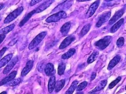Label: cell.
Returning <instances> with one entry per match:
<instances>
[{
    "mask_svg": "<svg viewBox=\"0 0 126 94\" xmlns=\"http://www.w3.org/2000/svg\"><path fill=\"white\" fill-rule=\"evenodd\" d=\"M100 2V0H97L90 6L86 14L87 17L89 18L93 15L99 6Z\"/></svg>",
    "mask_w": 126,
    "mask_h": 94,
    "instance_id": "cell-6",
    "label": "cell"
},
{
    "mask_svg": "<svg viewBox=\"0 0 126 94\" xmlns=\"http://www.w3.org/2000/svg\"><path fill=\"white\" fill-rule=\"evenodd\" d=\"M7 50V48L6 47H4L0 51V60L2 56L4 54V53Z\"/></svg>",
    "mask_w": 126,
    "mask_h": 94,
    "instance_id": "cell-35",
    "label": "cell"
},
{
    "mask_svg": "<svg viewBox=\"0 0 126 94\" xmlns=\"http://www.w3.org/2000/svg\"><path fill=\"white\" fill-rule=\"evenodd\" d=\"M96 77V74L95 72H93L92 74V75L91 77V80L92 81L93 80L95 79V77Z\"/></svg>",
    "mask_w": 126,
    "mask_h": 94,
    "instance_id": "cell-38",
    "label": "cell"
},
{
    "mask_svg": "<svg viewBox=\"0 0 126 94\" xmlns=\"http://www.w3.org/2000/svg\"><path fill=\"white\" fill-rule=\"evenodd\" d=\"M0 94H7V92L6 91H3Z\"/></svg>",
    "mask_w": 126,
    "mask_h": 94,
    "instance_id": "cell-41",
    "label": "cell"
},
{
    "mask_svg": "<svg viewBox=\"0 0 126 94\" xmlns=\"http://www.w3.org/2000/svg\"><path fill=\"white\" fill-rule=\"evenodd\" d=\"M66 68V64L63 62L59 63L58 69V74L59 75H62L63 74Z\"/></svg>",
    "mask_w": 126,
    "mask_h": 94,
    "instance_id": "cell-29",
    "label": "cell"
},
{
    "mask_svg": "<svg viewBox=\"0 0 126 94\" xmlns=\"http://www.w3.org/2000/svg\"><path fill=\"white\" fill-rule=\"evenodd\" d=\"M87 85V82L86 81H84L83 82L81 83L80 84H79L78 87H77V91H81L83 90L86 87Z\"/></svg>",
    "mask_w": 126,
    "mask_h": 94,
    "instance_id": "cell-31",
    "label": "cell"
},
{
    "mask_svg": "<svg viewBox=\"0 0 126 94\" xmlns=\"http://www.w3.org/2000/svg\"></svg>",
    "mask_w": 126,
    "mask_h": 94,
    "instance_id": "cell-46",
    "label": "cell"
},
{
    "mask_svg": "<svg viewBox=\"0 0 126 94\" xmlns=\"http://www.w3.org/2000/svg\"><path fill=\"white\" fill-rule=\"evenodd\" d=\"M121 60V57L120 55H117L110 62L109 65L107 67L108 70H111L116 65L120 62Z\"/></svg>",
    "mask_w": 126,
    "mask_h": 94,
    "instance_id": "cell-15",
    "label": "cell"
},
{
    "mask_svg": "<svg viewBox=\"0 0 126 94\" xmlns=\"http://www.w3.org/2000/svg\"></svg>",
    "mask_w": 126,
    "mask_h": 94,
    "instance_id": "cell-47",
    "label": "cell"
},
{
    "mask_svg": "<svg viewBox=\"0 0 126 94\" xmlns=\"http://www.w3.org/2000/svg\"><path fill=\"white\" fill-rule=\"evenodd\" d=\"M107 83V80H102V81L100 82L99 84L93 90L90 92L89 94H93V93H95V92H97L101 91L102 89H104V88L106 87Z\"/></svg>",
    "mask_w": 126,
    "mask_h": 94,
    "instance_id": "cell-14",
    "label": "cell"
},
{
    "mask_svg": "<svg viewBox=\"0 0 126 94\" xmlns=\"http://www.w3.org/2000/svg\"><path fill=\"white\" fill-rule=\"evenodd\" d=\"M111 16V12H105L103 13L100 16L98 21L96 23V27H100L104 23L107 22L110 18Z\"/></svg>",
    "mask_w": 126,
    "mask_h": 94,
    "instance_id": "cell-5",
    "label": "cell"
},
{
    "mask_svg": "<svg viewBox=\"0 0 126 94\" xmlns=\"http://www.w3.org/2000/svg\"><path fill=\"white\" fill-rule=\"evenodd\" d=\"M17 72L15 71L11 72L8 76L4 78L0 82V86L3 85L7 83L11 80H12L16 77L17 75Z\"/></svg>",
    "mask_w": 126,
    "mask_h": 94,
    "instance_id": "cell-11",
    "label": "cell"
},
{
    "mask_svg": "<svg viewBox=\"0 0 126 94\" xmlns=\"http://www.w3.org/2000/svg\"></svg>",
    "mask_w": 126,
    "mask_h": 94,
    "instance_id": "cell-48",
    "label": "cell"
},
{
    "mask_svg": "<svg viewBox=\"0 0 126 94\" xmlns=\"http://www.w3.org/2000/svg\"><path fill=\"white\" fill-rule=\"evenodd\" d=\"M111 40V36H105L102 39L95 42L94 44L95 46L99 49L103 50L109 46Z\"/></svg>",
    "mask_w": 126,
    "mask_h": 94,
    "instance_id": "cell-3",
    "label": "cell"
},
{
    "mask_svg": "<svg viewBox=\"0 0 126 94\" xmlns=\"http://www.w3.org/2000/svg\"><path fill=\"white\" fill-rule=\"evenodd\" d=\"M35 13H36L35 10H34L31 11L29 13H28V14L27 15H26V16L24 17V18L20 22L19 24V26L21 27L24 26V24L30 19V18L32 17V16Z\"/></svg>",
    "mask_w": 126,
    "mask_h": 94,
    "instance_id": "cell-21",
    "label": "cell"
},
{
    "mask_svg": "<svg viewBox=\"0 0 126 94\" xmlns=\"http://www.w3.org/2000/svg\"><path fill=\"white\" fill-rule=\"evenodd\" d=\"M71 26V23L69 21L65 23L62 26L61 28L60 31L63 35L65 36L68 34Z\"/></svg>",
    "mask_w": 126,
    "mask_h": 94,
    "instance_id": "cell-18",
    "label": "cell"
},
{
    "mask_svg": "<svg viewBox=\"0 0 126 94\" xmlns=\"http://www.w3.org/2000/svg\"><path fill=\"white\" fill-rule=\"evenodd\" d=\"M124 18H121L120 20L118 21L110 29V32L112 33L116 32L122 26V24L124 23Z\"/></svg>",
    "mask_w": 126,
    "mask_h": 94,
    "instance_id": "cell-20",
    "label": "cell"
},
{
    "mask_svg": "<svg viewBox=\"0 0 126 94\" xmlns=\"http://www.w3.org/2000/svg\"><path fill=\"white\" fill-rule=\"evenodd\" d=\"M15 26V25L14 24H10L8 26L4 27V28H3V29L1 30H0V33H1V34H3L4 35L8 34V33L12 31L14 29Z\"/></svg>",
    "mask_w": 126,
    "mask_h": 94,
    "instance_id": "cell-24",
    "label": "cell"
},
{
    "mask_svg": "<svg viewBox=\"0 0 126 94\" xmlns=\"http://www.w3.org/2000/svg\"><path fill=\"white\" fill-rule=\"evenodd\" d=\"M47 34V32L46 31L42 32L38 34L30 44L29 46V49L30 50H32L37 46L44 39L45 37L46 36Z\"/></svg>",
    "mask_w": 126,
    "mask_h": 94,
    "instance_id": "cell-2",
    "label": "cell"
},
{
    "mask_svg": "<svg viewBox=\"0 0 126 94\" xmlns=\"http://www.w3.org/2000/svg\"><path fill=\"white\" fill-rule=\"evenodd\" d=\"M54 71V65L51 63H49L46 65L45 68V72L47 76L52 75Z\"/></svg>",
    "mask_w": 126,
    "mask_h": 94,
    "instance_id": "cell-19",
    "label": "cell"
},
{
    "mask_svg": "<svg viewBox=\"0 0 126 94\" xmlns=\"http://www.w3.org/2000/svg\"><path fill=\"white\" fill-rule=\"evenodd\" d=\"M6 37V35L3 34H0V44L1 43Z\"/></svg>",
    "mask_w": 126,
    "mask_h": 94,
    "instance_id": "cell-37",
    "label": "cell"
},
{
    "mask_svg": "<svg viewBox=\"0 0 126 94\" xmlns=\"http://www.w3.org/2000/svg\"><path fill=\"white\" fill-rule=\"evenodd\" d=\"M65 83V81L64 79H62L58 81L55 86V92H58L62 90L64 86Z\"/></svg>",
    "mask_w": 126,
    "mask_h": 94,
    "instance_id": "cell-28",
    "label": "cell"
},
{
    "mask_svg": "<svg viewBox=\"0 0 126 94\" xmlns=\"http://www.w3.org/2000/svg\"><path fill=\"white\" fill-rule=\"evenodd\" d=\"M77 0L79 1H86L91 0Z\"/></svg>",
    "mask_w": 126,
    "mask_h": 94,
    "instance_id": "cell-40",
    "label": "cell"
},
{
    "mask_svg": "<svg viewBox=\"0 0 126 94\" xmlns=\"http://www.w3.org/2000/svg\"><path fill=\"white\" fill-rule=\"evenodd\" d=\"M124 11L125 10L124 9H121L117 11L109 21V24L110 25H112L115 23L118 19H120L123 16L124 13Z\"/></svg>",
    "mask_w": 126,
    "mask_h": 94,
    "instance_id": "cell-9",
    "label": "cell"
},
{
    "mask_svg": "<svg viewBox=\"0 0 126 94\" xmlns=\"http://www.w3.org/2000/svg\"><path fill=\"white\" fill-rule=\"evenodd\" d=\"M78 81L76 80L73 81L72 83V84L69 89L65 93V94H73L74 91L77 88V85L78 84Z\"/></svg>",
    "mask_w": 126,
    "mask_h": 94,
    "instance_id": "cell-23",
    "label": "cell"
},
{
    "mask_svg": "<svg viewBox=\"0 0 126 94\" xmlns=\"http://www.w3.org/2000/svg\"><path fill=\"white\" fill-rule=\"evenodd\" d=\"M17 40L16 38H15V39H13V40H12L9 43V44H8V45L10 46H13V45H15V44H16V43H17Z\"/></svg>",
    "mask_w": 126,
    "mask_h": 94,
    "instance_id": "cell-36",
    "label": "cell"
},
{
    "mask_svg": "<svg viewBox=\"0 0 126 94\" xmlns=\"http://www.w3.org/2000/svg\"><path fill=\"white\" fill-rule=\"evenodd\" d=\"M44 64L43 63H40V65H38V69L40 72H42L43 71L44 69Z\"/></svg>",
    "mask_w": 126,
    "mask_h": 94,
    "instance_id": "cell-33",
    "label": "cell"
},
{
    "mask_svg": "<svg viewBox=\"0 0 126 94\" xmlns=\"http://www.w3.org/2000/svg\"><path fill=\"white\" fill-rule=\"evenodd\" d=\"M42 0H31L30 2V6H34Z\"/></svg>",
    "mask_w": 126,
    "mask_h": 94,
    "instance_id": "cell-34",
    "label": "cell"
},
{
    "mask_svg": "<svg viewBox=\"0 0 126 94\" xmlns=\"http://www.w3.org/2000/svg\"><path fill=\"white\" fill-rule=\"evenodd\" d=\"M98 55H99V52L97 51L93 52L88 58L87 61V63L90 64L94 62L97 58Z\"/></svg>",
    "mask_w": 126,
    "mask_h": 94,
    "instance_id": "cell-26",
    "label": "cell"
},
{
    "mask_svg": "<svg viewBox=\"0 0 126 94\" xmlns=\"http://www.w3.org/2000/svg\"><path fill=\"white\" fill-rule=\"evenodd\" d=\"M125 89H126V88H125Z\"/></svg>",
    "mask_w": 126,
    "mask_h": 94,
    "instance_id": "cell-45",
    "label": "cell"
},
{
    "mask_svg": "<svg viewBox=\"0 0 126 94\" xmlns=\"http://www.w3.org/2000/svg\"><path fill=\"white\" fill-rule=\"evenodd\" d=\"M13 56V54L12 53L9 54L4 57L0 61V68L5 66L11 60Z\"/></svg>",
    "mask_w": 126,
    "mask_h": 94,
    "instance_id": "cell-17",
    "label": "cell"
},
{
    "mask_svg": "<svg viewBox=\"0 0 126 94\" xmlns=\"http://www.w3.org/2000/svg\"><path fill=\"white\" fill-rule=\"evenodd\" d=\"M23 10V7L22 6L17 8L7 16V17L4 19V23L5 24H7L12 22L21 15Z\"/></svg>",
    "mask_w": 126,
    "mask_h": 94,
    "instance_id": "cell-4",
    "label": "cell"
},
{
    "mask_svg": "<svg viewBox=\"0 0 126 94\" xmlns=\"http://www.w3.org/2000/svg\"><path fill=\"white\" fill-rule=\"evenodd\" d=\"M53 0H48L44 2L41 5H40L36 9H35L36 13H38L41 12L47 9L53 3Z\"/></svg>",
    "mask_w": 126,
    "mask_h": 94,
    "instance_id": "cell-13",
    "label": "cell"
},
{
    "mask_svg": "<svg viewBox=\"0 0 126 94\" xmlns=\"http://www.w3.org/2000/svg\"><path fill=\"white\" fill-rule=\"evenodd\" d=\"M121 77H118L115 80L112 81V82H111L109 86V88L110 89H112L114 87L121 81Z\"/></svg>",
    "mask_w": 126,
    "mask_h": 94,
    "instance_id": "cell-30",
    "label": "cell"
},
{
    "mask_svg": "<svg viewBox=\"0 0 126 94\" xmlns=\"http://www.w3.org/2000/svg\"><path fill=\"white\" fill-rule=\"evenodd\" d=\"M76 53V49L74 48H71L67 52L63 54L62 56V58L63 60L68 59L73 56Z\"/></svg>",
    "mask_w": 126,
    "mask_h": 94,
    "instance_id": "cell-22",
    "label": "cell"
},
{
    "mask_svg": "<svg viewBox=\"0 0 126 94\" xmlns=\"http://www.w3.org/2000/svg\"><path fill=\"white\" fill-rule=\"evenodd\" d=\"M1 17L0 16V21H1Z\"/></svg>",
    "mask_w": 126,
    "mask_h": 94,
    "instance_id": "cell-44",
    "label": "cell"
},
{
    "mask_svg": "<svg viewBox=\"0 0 126 94\" xmlns=\"http://www.w3.org/2000/svg\"><path fill=\"white\" fill-rule=\"evenodd\" d=\"M75 40V37L74 35H69L66 37L61 43L59 47V49H62L66 48L71 44Z\"/></svg>",
    "mask_w": 126,
    "mask_h": 94,
    "instance_id": "cell-8",
    "label": "cell"
},
{
    "mask_svg": "<svg viewBox=\"0 0 126 94\" xmlns=\"http://www.w3.org/2000/svg\"><path fill=\"white\" fill-rule=\"evenodd\" d=\"M124 41L125 40L124 38L123 37L120 38L117 41V45L118 47V48H120L122 47L124 44Z\"/></svg>",
    "mask_w": 126,
    "mask_h": 94,
    "instance_id": "cell-32",
    "label": "cell"
},
{
    "mask_svg": "<svg viewBox=\"0 0 126 94\" xmlns=\"http://www.w3.org/2000/svg\"><path fill=\"white\" fill-rule=\"evenodd\" d=\"M66 17L67 14L65 12L63 11H60L48 17L46 19V21L48 23H54L57 22L61 19L66 18Z\"/></svg>",
    "mask_w": 126,
    "mask_h": 94,
    "instance_id": "cell-1",
    "label": "cell"
},
{
    "mask_svg": "<svg viewBox=\"0 0 126 94\" xmlns=\"http://www.w3.org/2000/svg\"><path fill=\"white\" fill-rule=\"evenodd\" d=\"M34 64V62L32 60H29L27 63L26 66L24 68L21 73V77L26 76L31 71Z\"/></svg>",
    "mask_w": 126,
    "mask_h": 94,
    "instance_id": "cell-12",
    "label": "cell"
},
{
    "mask_svg": "<svg viewBox=\"0 0 126 94\" xmlns=\"http://www.w3.org/2000/svg\"><path fill=\"white\" fill-rule=\"evenodd\" d=\"M4 6V4L3 3H0V10L3 8Z\"/></svg>",
    "mask_w": 126,
    "mask_h": 94,
    "instance_id": "cell-39",
    "label": "cell"
},
{
    "mask_svg": "<svg viewBox=\"0 0 126 94\" xmlns=\"http://www.w3.org/2000/svg\"><path fill=\"white\" fill-rule=\"evenodd\" d=\"M22 81V79L20 78H17L5 84L6 86H15L20 84Z\"/></svg>",
    "mask_w": 126,
    "mask_h": 94,
    "instance_id": "cell-27",
    "label": "cell"
},
{
    "mask_svg": "<svg viewBox=\"0 0 126 94\" xmlns=\"http://www.w3.org/2000/svg\"><path fill=\"white\" fill-rule=\"evenodd\" d=\"M91 26V25L90 24H86L83 27L80 32V34H79V35L80 37H83L88 33V32L90 30Z\"/></svg>",
    "mask_w": 126,
    "mask_h": 94,
    "instance_id": "cell-25",
    "label": "cell"
},
{
    "mask_svg": "<svg viewBox=\"0 0 126 94\" xmlns=\"http://www.w3.org/2000/svg\"><path fill=\"white\" fill-rule=\"evenodd\" d=\"M73 2L72 1H66L64 2L63 3L56 7L53 10L54 12H60V11H63L64 10L67 9L69 8L72 4Z\"/></svg>",
    "mask_w": 126,
    "mask_h": 94,
    "instance_id": "cell-10",
    "label": "cell"
},
{
    "mask_svg": "<svg viewBox=\"0 0 126 94\" xmlns=\"http://www.w3.org/2000/svg\"><path fill=\"white\" fill-rule=\"evenodd\" d=\"M56 86V80L55 76L51 77L49 80L48 84V90L49 92L51 93L54 91Z\"/></svg>",
    "mask_w": 126,
    "mask_h": 94,
    "instance_id": "cell-16",
    "label": "cell"
},
{
    "mask_svg": "<svg viewBox=\"0 0 126 94\" xmlns=\"http://www.w3.org/2000/svg\"><path fill=\"white\" fill-rule=\"evenodd\" d=\"M105 0L106 1H110L113 0Z\"/></svg>",
    "mask_w": 126,
    "mask_h": 94,
    "instance_id": "cell-42",
    "label": "cell"
},
{
    "mask_svg": "<svg viewBox=\"0 0 126 94\" xmlns=\"http://www.w3.org/2000/svg\"><path fill=\"white\" fill-rule=\"evenodd\" d=\"M18 61V57L16 56L14 57L7 64L6 66L4 68L3 71V74L4 75L7 74L13 68V67L17 63Z\"/></svg>",
    "mask_w": 126,
    "mask_h": 94,
    "instance_id": "cell-7",
    "label": "cell"
},
{
    "mask_svg": "<svg viewBox=\"0 0 126 94\" xmlns=\"http://www.w3.org/2000/svg\"><path fill=\"white\" fill-rule=\"evenodd\" d=\"M78 94H83V93L82 92H80V93H79Z\"/></svg>",
    "mask_w": 126,
    "mask_h": 94,
    "instance_id": "cell-43",
    "label": "cell"
}]
</instances>
